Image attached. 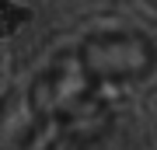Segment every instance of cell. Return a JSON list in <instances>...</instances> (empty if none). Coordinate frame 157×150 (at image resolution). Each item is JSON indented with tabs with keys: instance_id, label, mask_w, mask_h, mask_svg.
I'll return each mask as SVG.
<instances>
[{
	"instance_id": "cell-1",
	"label": "cell",
	"mask_w": 157,
	"mask_h": 150,
	"mask_svg": "<svg viewBox=\"0 0 157 150\" xmlns=\"http://www.w3.org/2000/svg\"><path fill=\"white\" fill-rule=\"evenodd\" d=\"M112 94L115 91L87 67L73 42L49 52L21 91L32 115V147L98 143L115 126Z\"/></svg>"
},
{
	"instance_id": "cell-2",
	"label": "cell",
	"mask_w": 157,
	"mask_h": 150,
	"mask_svg": "<svg viewBox=\"0 0 157 150\" xmlns=\"http://www.w3.org/2000/svg\"><path fill=\"white\" fill-rule=\"evenodd\" d=\"M73 45L112 91L147 80L157 67V45L140 28H91Z\"/></svg>"
},
{
	"instance_id": "cell-3",
	"label": "cell",
	"mask_w": 157,
	"mask_h": 150,
	"mask_svg": "<svg viewBox=\"0 0 157 150\" xmlns=\"http://www.w3.org/2000/svg\"><path fill=\"white\" fill-rule=\"evenodd\" d=\"M25 21H28V14H25L14 0H0V39L11 35V32H17Z\"/></svg>"
}]
</instances>
